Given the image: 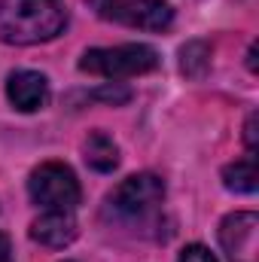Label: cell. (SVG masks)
Returning a JSON list of instances; mask_svg holds the SVG:
<instances>
[{"mask_svg":"<svg viewBox=\"0 0 259 262\" xmlns=\"http://www.w3.org/2000/svg\"><path fill=\"white\" fill-rule=\"evenodd\" d=\"M256 122H259V116L256 113H250V116H247V125H244V140H247V149H250V152H256V146H259Z\"/></svg>","mask_w":259,"mask_h":262,"instance_id":"obj_13","label":"cell"},{"mask_svg":"<svg viewBox=\"0 0 259 262\" xmlns=\"http://www.w3.org/2000/svg\"><path fill=\"white\" fill-rule=\"evenodd\" d=\"M247 67L256 70V46H250V52H247Z\"/></svg>","mask_w":259,"mask_h":262,"instance_id":"obj_15","label":"cell"},{"mask_svg":"<svg viewBox=\"0 0 259 262\" xmlns=\"http://www.w3.org/2000/svg\"><path fill=\"white\" fill-rule=\"evenodd\" d=\"M220 247L229 262H259V216L235 210L220 223Z\"/></svg>","mask_w":259,"mask_h":262,"instance_id":"obj_6","label":"cell"},{"mask_svg":"<svg viewBox=\"0 0 259 262\" xmlns=\"http://www.w3.org/2000/svg\"><path fill=\"white\" fill-rule=\"evenodd\" d=\"M82 152H85V165L101 171V174H110L119 165V146L104 131H92L85 137V143H82Z\"/></svg>","mask_w":259,"mask_h":262,"instance_id":"obj_9","label":"cell"},{"mask_svg":"<svg viewBox=\"0 0 259 262\" xmlns=\"http://www.w3.org/2000/svg\"><path fill=\"white\" fill-rule=\"evenodd\" d=\"M177 262H217V256H213L204 244H186V247L180 250Z\"/></svg>","mask_w":259,"mask_h":262,"instance_id":"obj_12","label":"cell"},{"mask_svg":"<svg viewBox=\"0 0 259 262\" xmlns=\"http://www.w3.org/2000/svg\"><path fill=\"white\" fill-rule=\"evenodd\" d=\"M31 201L46 210H70L79 204V180L64 162H43L28 180Z\"/></svg>","mask_w":259,"mask_h":262,"instance_id":"obj_3","label":"cell"},{"mask_svg":"<svg viewBox=\"0 0 259 262\" xmlns=\"http://www.w3.org/2000/svg\"><path fill=\"white\" fill-rule=\"evenodd\" d=\"M31 238L43 247H67L76 238V220L70 210H46L40 220L31 223Z\"/></svg>","mask_w":259,"mask_h":262,"instance_id":"obj_8","label":"cell"},{"mask_svg":"<svg viewBox=\"0 0 259 262\" xmlns=\"http://www.w3.org/2000/svg\"><path fill=\"white\" fill-rule=\"evenodd\" d=\"M162 201H165V183H162V177H156V174H149V171L125 177V180L107 195L110 210H116L119 216H146V213H153Z\"/></svg>","mask_w":259,"mask_h":262,"instance_id":"obj_5","label":"cell"},{"mask_svg":"<svg viewBox=\"0 0 259 262\" xmlns=\"http://www.w3.org/2000/svg\"><path fill=\"white\" fill-rule=\"evenodd\" d=\"M0 262H12V244L6 235H0Z\"/></svg>","mask_w":259,"mask_h":262,"instance_id":"obj_14","label":"cell"},{"mask_svg":"<svg viewBox=\"0 0 259 262\" xmlns=\"http://www.w3.org/2000/svg\"><path fill=\"white\" fill-rule=\"evenodd\" d=\"M67 28L61 0H0V43L37 46Z\"/></svg>","mask_w":259,"mask_h":262,"instance_id":"obj_1","label":"cell"},{"mask_svg":"<svg viewBox=\"0 0 259 262\" xmlns=\"http://www.w3.org/2000/svg\"><path fill=\"white\" fill-rule=\"evenodd\" d=\"M159 67V52L143 43H125V46H107V49H89L79 58V70L104 79H128Z\"/></svg>","mask_w":259,"mask_h":262,"instance_id":"obj_2","label":"cell"},{"mask_svg":"<svg viewBox=\"0 0 259 262\" xmlns=\"http://www.w3.org/2000/svg\"><path fill=\"white\" fill-rule=\"evenodd\" d=\"M207 64H210V49H207V43L192 40V43H186V46L180 49V70H183L186 76H201Z\"/></svg>","mask_w":259,"mask_h":262,"instance_id":"obj_11","label":"cell"},{"mask_svg":"<svg viewBox=\"0 0 259 262\" xmlns=\"http://www.w3.org/2000/svg\"><path fill=\"white\" fill-rule=\"evenodd\" d=\"M6 98L18 113H37L49 104V79L37 70H15L6 79Z\"/></svg>","mask_w":259,"mask_h":262,"instance_id":"obj_7","label":"cell"},{"mask_svg":"<svg viewBox=\"0 0 259 262\" xmlns=\"http://www.w3.org/2000/svg\"><path fill=\"white\" fill-rule=\"evenodd\" d=\"M223 186H226L229 192H238V195H250V192H256V186H259L256 156L250 152V156H244V159L226 165V168H223Z\"/></svg>","mask_w":259,"mask_h":262,"instance_id":"obj_10","label":"cell"},{"mask_svg":"<svg viewBox=\"0 0 259 262\" xmlns=\"http://www.w3.org/2000/svg\"><path fill=\"white\" fill-rule=\"evenodd\" d=\"M98 18L140 31H165L174 21L168 0H89Z\"/></svg>","mask_w":259,"mask_h":262,"instance_id":"obj_4","label":"cell"}]
</instances>
